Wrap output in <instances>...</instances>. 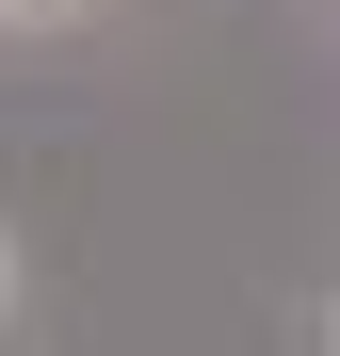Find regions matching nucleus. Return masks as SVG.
Listing matches in <instances>:
<instances>
[{
  "label": "nucleus",
  "mask_w": 340,
  "mask_h": 356,
  "mask_svg": "<svg viewBox=\"0 0 340 356\" xmlns=\"http://www.w3.org/2000/svg\"><path fill=\"white\" fill-rule=\"evenodd\" d=\"M324 356H340V324H324Z\"/></svg>",
  "instance_id": "nucleus-2"
},
{
  "label": "nucleus",
  "mask_w": 340,
  "mask_h": 356,
  "mask_svg": "<svg viewBox=\"0 0 340 356\" xmlns=\"http://www.w3.org/2000/svg\"><path fill=\"white\" fill-rule=\"evenodd\" d=\"M0 17H33V0H0Z\"/></svg>",
  "instance_id": "nucleus-1"
}]
</instances>
